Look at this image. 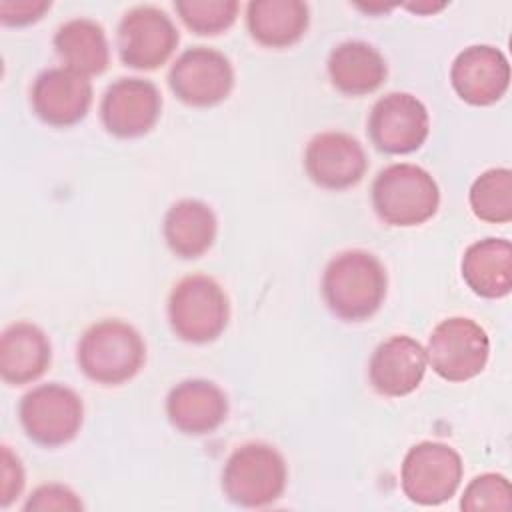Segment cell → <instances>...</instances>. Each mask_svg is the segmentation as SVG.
<instances>
[{
    "mask_svg": "<svg viewBox=\"0 0 512 512\" xmlns=\"http://www.w3.org/2000/svg\"><path fill=\"white\" fill-rule=\"evenodd\" d=\"M162 112V94L154 82L142 78H118L100 102L104 128L118 138L148 134Z\"/></svg>",
    "mask_w": 512,
    "mask_h": 512,
    "instance_id": "obj_12",
    "label": "cell"
},
{
    "mask_svg": "<svg viewBox=\"0 0 512 512\" xmlns=\"http://www.w3.org/2000/svg\"><path fill=\"white\" fill-rule=\"evenodd\" d=\"M76 360L84 376L92 382L118 386L140 372L146 360V344L140 332L128 322L106 318L82 334Z\"/></svg>",
    "mask_w": 512,
    "mask_h": 512,
    "instance_id": "obj_2",
    "label": "cell"
},
{
    "mask_svg": "<svg viewBox=\"0 0 512 512\" xmlns=\"http://www.w3.org/2000/svg\"><path fill=\"white\" fill-rule=\"evenodd\" d=\"M82 500L64 484H42L26 500V512H46V510H82Z\"/></svg>",
    "mask_w": 512,
    "mask_h": 512,
    "instance_id": "obj_27",
    "label": "cell"
},
{
    "mask_svg": "<svg viewBox=\"0 0 512 512\" xmlns=\"http://www.w3.org/2000/svg\"><path fill=\"white\" fill-rule=\"evenodd\" d=\"M490 356L486 330L470 318L452 316L436 324L428 338L426 358L432 370L448 382H466L478 376Z\"/></svg>",
    "mask_w": 512,
    "mask_h": 512,
    "instance_id": "obj_7",
    "label": "cell"
},
{
    "mask_svg": "<svg viewBox=\"0 0 512 512\" xmlns=\"http://www.w3.org/2000/svg\"><path fill=\"white\" fill-rule=\"evenodd\" d=\"M24 488V468L20 458L2 446V484H0V506H10Z\"/></svg>",
    "mask_w": 512,
    "mask_h": 512,
    "instance_id": "obj_29",
    "label": "cell"
},
{
    "mask_svg": "<svg viewBox=\"0 0 512 512\" xmlns=\"http://www.w3.org/2000/svg\"><path fill=\"white\" fill-rule=\"evenodd\" d=\"M426 350L410 336L398 334L380 342L368 364L372 388L388 398L414 392L426 374Z\"/></svg>",
    "mask_w": 512,
    "mask_h": 512,
    "instance_id": "obj_16",
    "label": "cell"
},
{
    "mask_svg": "<svg viewBox=\"0 0 512 512\" xmlns=\"http://www.w3.org/2000/svg\"><path fill=\"white\" fill-rule=\"evenodd\" d=\"M92 84L68 68H48L40 72L30 90L34 114L48 126L68 128L84 120L92 106Z\"/></svg>",
    "mask_w": 512,
    "mask_h": 512,
    "instance_id": "obj_13",
    "label": "cell"
},
{
    "mask_svg": "<svg viewBox=\"0 0 512 512\" xmlns=\"http://www.w3.org/2000/svg\"><path fill=\"white\" fill-rule=\"evenodd\" d=\"M52 346L42 328L30 322L10 324L0 338V376L12 386L38 380L50 366Z\"/></svg>",
    "mask_w": 512,
    "mask_h": 512,
    "instance_id": "obj_18",
    "label": "cell"
},
{
    "mask_svg": "<svg viewBox=\"0 0 512 512\" xmlns=\"http://www.w3.org/2000/svg\"><path fill=\"white\" fill-rule=\"evenodd\" d=\"M460 508L464 512H508L512 508V488L508 478L496 472H486L472 478L470 484L464 488Z\"/></svg>",
    "mask_w": 512,
    "mask_h": 512,
    "instance_id": "obj_26",
    "label": "cell"
},
{
    "mask_svg": "<svg viewBox=\"0 0 512 512\" xmlns=\"http://www.w3.org/2000/svg\"><path fill=\"white\" fill-rule=\"evenodd\" d=\"M250 36L266 48L296 44L310 24V10L300 0H252L246 6Z\"/></svg>",
    "mask_w": 512,
    "mask_h": 512,
    "instance_id": "obj_21",
    "label": "cell"
},
{
    "mask_svg": "<svg viewBox=\"0 0 512 512\" xmlns=\"http://www.w3.org/2000/svg\"><path fill=\"white\" fill-rule=\"evenodd\" d=\"M450 82L456 94L472 106L496 104L510 86L508 58L490 44L468 46L454 58Z\"/></svg>",
    "mask_w": 512,
    "mask_h": 512,
    "instance_id": "obj_15",
    "label": "cell"
},
{
    "mask_svg": "<svg viewBox=\"0 0 512 512\" xmlns=\"http://www.w3.org/2000/svg\"><path fill=\"white\" fill-rule=\"evenodd\" d=\"M372 206L388 226H420L440 206V188L432 174L416 164H390L372 182Z\"/></svg>",
    "mask_w": 512,
    "mask_h": 512,
    "instance_id": "obj_3",
    "label": "cell"
},
{
    "mask_svg": "<svg viewBox=\"0 0 512 512\" xmlns=\"http://www.w3.org/2000/svg\"><path fill=\"white\" fill-rule=\"evenodd\" d=\"M464 464L460 454L442 442L414 444L400 468L402 492L422 506H438L460 488Z\"/></svg>",
    "mask_w": 512,
    "mask_h": 512,
    "instance_id": "obj_8",
    "label": "cell"
},
{
    "mask_svg": "<svg viewBox=\"0 0 512 512\" xmlns=\"http://www.w3.org/2000/svg\"><path fill=\"white\" fill-rule=\"evenodd\" d=\"M304 168L320 188L346 190L364 178L368 158L354 136L346 132H320L304 150Z\"/></svg>",
    "mask_w": 512,
    "mask_h": 512,
    "instance_id": "obj_14",
    "label": "cell"
},
{
    "mask_svg": "<svg viewBox=\"0 0 512 512\" xmlns=\"http://www.w3.org/2000/svg\"><path fill=\"white\" fill-rule=\"evenodd\" d=\"M174 8L188 30L214 36L234 24L240 4L236 0H178Z\"/></svg>",
    "mask_w": 512,
    "mask_h": 512,
    "instance_id": "obj_25",
    "label": "cell"
},
{
    "mask_svg": "<svg viewBox=\"0 0 512 512\" xmlns=\"http://www.w3.org/2000/svg\"><path fill=\"white\" fill-rule=\"evenodd\" d=\"M178 40L174 22L156 6H134L118 24L120 60L134 70H156L166 64Z\"/></svg>",
    "mask_w": 512,
    "mask_h": 512,
    "instance_id": "obj_10",
    "label": "cell"
},
{
    "mask_svg": "<svg viewBox=\"0 0 512 512\" xmlns=\"http://www.w3.org/2000/svg\"><path fill=\"white\" fill-rule=\"evenodd\" d=\"M406 8L408 10H412V12H416V14H430V12H438V10H442V8H446V4L442 2V4H430V2H426V4H406Z\"/></svg>",
    "mask_w": 512,
    "mask_h": 512,
    "instance_id": "obj_30",
    "label": "cell"
},
{
    "mask_svg": "<svg viewBox=\"0 0 512 512\" xmlns=\"http://www.w3.org/2000/svg\"><path fill=\"white\" fill-rule=\"evenodd\" d=\"M230 304L224 288L206 274L182 278L168 298L172 332L192 344L216 340L228 326Z\"/></svg>",
    "mask_w": 512,
    "mask_h": 512,
    "instance_id": "obj_5",
    "label": "cell"
},
{
    "mask_svg": "<svg viewBox=\"0 0 512 512\" xmlns=\"http://www.w3.org/2000/svg\"><path fill=\"white\" fill-rule=\"evenodd\" d=\"M462 278L482 298L508 296L512 290V244L504 238L470 244L462 256Z\"/></svg>",
    "mask_w": 512,
    "mask_h": 512,
    "instance_id": "obj_20",
    "label": "cell"
},
{
    "mask_svg": "<svg viewBox=\"0 0 512 512\" xmlns=\"http://www.w3.org/2000/svg\"><path fill=\"white\" fill-rule=\"evenodd\" d=\"M164 240L180 258H198L216 240L218 222L208 204L194 198L174 202L164 216Z\"/></svg>",
    "mask_w": 512,
    "mask_h": 512,
    "instance_id": "obj_22",
    "label": "cell"
},
{
    "mask_svg": "<svg viewBox=\"0 0 512 512\" xmlns=\"http://www.w3.org/2000/svg\"><path fill=\"white\" fill-rule=\"evenodd\" d=\"M388 276L384 264L366 250L336 254L322 276V296L338 318L360 322L378 312L386 298Z\"/></svg>",
    "mask_w": 512,
    "mask_h": 512,
    "instance_id": "obj_1",
    "label": "cell"
},
{
    "mask_svg": "<svg viewBox=\"0 0 512 512\" xmlns=\"http://www.w3.org/2000/svg\"><path fill=\"white\" fill-rule=\"evenodd\" d=\"M288 480L282 454L264 442L238 446L222 470V490L230 502L244 508H264L276 502Z\"/></svg>",
    "mask_w": 512,
    "mask_h": 512,
    "instance_id": "obj_4",
    "label": "cell"
},
{
    "mask_svg": "<svg viewBox=\"0 0 512 512\" xmlns=\"http://www.w3.org/2000/svg\"><path fill=\"white\" fill-rule=\"evenodd\" d=\"M54 50L64 68L82 76H96L108 68L110 48L104 28L90 18H72L58 26Z\"/></svg>",
    "mask_w": 512,
    "mask_h": 512,
    "instance_id": "obj_23",
    "label": "cell"
},
{
    "mask_svg": "<svg viewBox=\"0 0 512 512\" xmlns=\"http://www.w3.org/2000/svg\"><path fill=\"white\" fill-rule=\"evenodd\" d=\"M386 74L384 56L362 40H346L328 56V76L334 88L348 96L372 94L384 84Z\"/></svg>",
    "mask_w": 512,
    "mask_h": 512,
    "instance_id": "obj_19",
    "label": "cell"
},
{
    "mask_svg": "<svg viewBox=\"0 0 512 512\" xmlns=\"http://www.w3.org/2000/svg\"><path fill=\"white\" fill-rule=\"evenodd\" d=\"M170 90L188 106L210 108L226 100L234 88L230 60L208 46L184 50L168 72Z\"/></svg>",
    "mask_w": 512,
    "mask_h": 512,
    "instance_id": "obj_9",
    "label": "cell"
},
{
    "mask_svg": "<svg viewBox=\"0 0 512 512\" xmlns=\"http://www.w3.org/2000/svg\"><path fill=\"white\" fill-rule=\"evenodd\" d=\"M430 132L426 106L408 92H390L370 110L368 134L372 144L386 154L418 150Z\"/></svg>",
    "mask_w": 512,
    "mask_h": 512,
    "instance_id": "obj_11",
    "label": "cell"
},
{
    "mask_svg": "<svg viewBox=\"0 0 512 512\" xmlns=\"http://www.w3.org/2000/svg\"><path fill=\"white\" fill-rule=\"evenodd\" d=\"M50 6V0H2L0 20L6 26H28L38 22Z\"/></svg>",
    "mask_w": 512,
    "mask_h": 512,
    "instance_id": "obj_28",
    "label": "cell"
},
{
    "mask_svg": "<svg viewBox=\"0 0 512 512\" xmlns=\"http://www.w3.org/2000/svg\"><path fill=\"white\" fill-rule=\"evenodd\" d=\"M20 424L30 440L56 448L80 432L84 420L82 398L68 386L50 382L26 392L18 404Z\"/></svg>",
    "mask_w": 512,
    "mask_h": 512,
    "instance_id": "obj_6",
    "label": "cell"
},
{
    "mask_svg": "<svg viewBox=\"0 0 512 512\" xmlns=\"http://www.w3.org/2000/svg\"><path fill=\"white\" fill-rule=\"evenodd\" d=\"M166 414L170 424L182 434H210L228 416V396L210 380H184L168 392Z\"/></svg>",
    "mask_w": 512,
    "mask_h": 512,
    "instance_id": "obj_17",
    "label": "cell"
},
{
    "mask_svg": "<svg viewBox=\"0 0 512 512\" xmlns=\"http://www.w3.org/2000/svg\"><path fill=\"white\" fill-rule=\"evenodd\" d=\"M470 208L476 218L490 224L512 220V172L508 168H490L482 172L470 188Z\"/></svg>",
    "mask_w": 512,
    "mask_h": 512,
    "instance_id": "obj_24",
    "label": "cell"
}]
</instances>
